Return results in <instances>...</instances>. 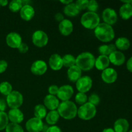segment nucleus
<instances>
[{
  "instance_id": "ddd939ff",
  "label": "nucleus",
  "mask_w": 132,
  "mask_h": 132,
  "mask_svg": "<svg viewBox=\"0 0 132 132\" xmlns=\"http://www.w3.org/2000/svg\"><path fill=\"white\" fill-rule=\"evenodd\" d=\"M47 64L43 60H36L32 64L30 70L36 76H42L47 71Z\"/></svg>"
},
{
  "instance_id": "c9c22d12",
  "label": "nucleus",
  "mask_w": 132,
  "mask_h": 132,
  "mask_svg": "<svg viewBox=\"0 0 132 132\" xmlns=\"http://www.w3.org/2000/svg\"><path fill=\"white\" fill-rule=\"evenodd\" d=\"M88 99V103H91L92 104L95 106L99 104L101 101L99 96L96 94H92V95H90Z\"/></svg>"
},
{
  "instance_id": "72a5a7b5",
  "label": "nucleus",
  "mask_w": 132,
  "mask_h": 132,
  "mask_svg": "<svg viewBox=\"0 0 132 132\" xmlns=\"http://www.w3.org/2000/svg\"><path fill=\"white\" fill-rule=\"evenodd\" d=\"M6 132H24V130L21 126L19 124H15L10 122L9 123L5 128Z\"/></svg>"
},
{
  "instance_id": "39448f33",
  "label": "nucleus",
  "mask_w": 132,
  "mask_h": 132,
  "mask_svg": "<svg viewBox=\"0 0 132 132\" xmlns=\"http://www.w3.org/2000/svg\"><path fill=\"white\" fill-rule=\"evenodd\" d=\"M97 113L96 106L91 103H86L77 109V116L81 119L89 121L94 118Z\"/></svg>"
},
{
  "instance_id": "5701e85b",
  "label": "nucleus",
  "mask_w": 132,
  "mask_h": 132,
  "mask_svg": "<svg viewBox=\"0 0 132 132\" xmlns=\"http://www.w3.org/2000/svg\"><path fill=\"white\" fill-rule=\"evenodd\" d=\"M129 122L125 119H119L115 122L113 130L115 132H128L129 129Z\"/></svg>"
},
{
  "instance_id": "603ef678",
  "label": "nucleus",
  "mask_w": 132,
  "mask_h": 132,
  "mask_svg": "<svg viewBox=\"0 0 132 132\" xmlns=\"http://www.w3.org/2000/svg\"><path fill=\"white\" fill-rule=\"evenodd\" d=\"M128 132H132V130H130V131H129Z\"/></svg>"
},
{
  "instance_id": "6e6552de",
  "label": "nucleus",
  "mask_w": 132,
  "mask_h": 132,
  "mask_svg": "<svg viewBox=\"0 0 132 132\" xmlns=\"http://www.w3.org/2000/svg\"><path fill=\"white\" fill-rule=\"evenodd\" d=\"M93 81L90 76H85L81 77L76 82V88L79 92L86 93L92 87Z\"/></svg>"
},
{
  "instance_id": "f257e3e1",
  "label": "nucleus",
  "mask_w": 132,
  "mask_h": 132,
  "mask_svg": "<svg viewBox=\"0 0 132 132\" xmlns=\"http://www.w3.org/2000/svg\"><path fill=\"white\" fill-rule=\"evenodd\" d=\"M95 37L103 43H108L115 37V32L113 27L106 23H102L94 29Z\"/></svg>"
},
{
  "instance_id": "79ce46f5",
  "label": "nucleus",
  "mask_w": 132,
  "mask_h": 132,
  "mask_svg": "<svg viewBox=\"0 0 132 132\" xmlns=\"http://www.w3.org/2000/svg\"><path fill=\"white\" fill-rule=\"evenodd\" d=\"M46 132H62L61 129L56 125L49 126Z\"/></svg>"
},
{
  "instance_id": "a18cd8bd",
  "label": "nucleus",
  "mask_w": 132,
  "mask_h": 132,
  "mask_svg": "<svg viewBox=\"0 0 132 132\" xmlns=\"http://www.w3.org/2000/svg\"><path fill=\"white\" fill-rule=\"evenodd\" d=\"M126 68H127L128 70L132 72V57L128 59L126 63Z\"/></svg>"
},
{
  "instance_id": "f03ea898",
  "label": "nucleus",
  "mask_w": 132,
  "mask_h": 132,
  "mask_svg": "<svg viewBox=\"0 0 132 132\" xmlns=\"http://www.w3.org/2000/svg\"><path fill=\"white\" fill-rule=\"evenodd\" d=\"M77 107L73 102L71 101H62L59 104L57 111L59 116L66 120L74 119L77 115Z\"/></svg>"
},
{
  "instance_id": "de8ad7c7",
  "label": "nucleus",
  "mask_w": 132,
  "mask_h": 132,
  "mask_svg": "<svg viewBox=\"0 0 132 132\" xmlns=\"http://www.w3.org/2000/svg\"><path fill=\"white\" fill-rule=\"evenodd\" d=\"M60 2L61 3H63V4H64V5H69L70 3H72L73 1H72V0H68V1H65V0H61Z\"/></svg>"
},
{
  "instance_id": "a878e982",
  "label": "nucleus",
  "mask_w": 132,
  "mask_h": 132,
  "mask_svg": "<svg viewBox=\"0 0 132 132\" xmlns=\"http://www.w3.org/2000/svg\"><path fill=\"white\" fill-rule=\"evenodd\" d=\"M59 117H60V116H59L57 111L52 110L50 111L46 114L45 119H46V122L48 125H50V126H54L58 122Z\"/></svg>"
},
{
  "instance_id": "864d4df0",
  "label": "nucleus",
  "mask_w": 132,
  "mask_h": 132,
  "mask_svg": "<svg viewBox=\"0 0 132 132\" xmlns=\"http://www.w3.org/2000/svg\"><path fill=\"white\" fill-rule=\"evenodd\" d=\"M0 7H1V6H0Z\"/></svg>"
},
{
  "instance_id": "c85d7f7f",
  "label": "nucleus",
  "mask_w": 132,
  "mask_h": 132,
  "mask_svg": "<svg viewBox=\"0 0 132 132\" xmlns=\"http://www.w3.org/2000/svg\"><path fill=\"white\" fill-rule=\"evenodd\" d=\"M34 113L35 117L42 120L43 119L45 118L47 114L46 107L43 104H37L34 107Z\"/></svg>"
},
{
  "instance_id": "423d86ee",
  "label": "nucleus",
  "mask_w": 132,
  "mask_h": 132,
  "mask_svg": "<svg viewBox=\"0 0 132 132\" xmlns=\"http://www.w3.org/2000/svg\"><path fill=\"white\" fill-rule=\"evenodd\" d=\"M6 104L11 109L19 108L23 104V97L19 92L13 90L9 95L6 96Z\"/></svg>"
},
{
  "instance_id": "09e8293b",
  "label": "nucleus",
  "mask_w": 132,
  "mask_h": 132,
  "mask_svg": "<svg viewBox=\"0 0 132 132\" xmlns=\"http://www.w3.org/2000/svg\"><path fill=\"white\" fill-rule=\"evenodd\" d=\"M102 132H115V131L113 128H104Z\"/></svg>"
},
{
  "instance_id": "c03bdc74",
  "label": "nucleus",
  "mask_w": 132,
  "mask_h": 132,
  "mask_svg": "<svg viewBox=\"0 0 132 132\" xmlns=\"http://www.w3.org/2000/svg\"><path fill=\"white\" fill-rule=\"evenodd\" d=\"M55 20H57V21H59L60 23L62 21L64 20V18L63 14H61V13H57L55 15Z\"/></svg>"
},
{
  "instance_id": "473e14b6",
  "label": "nucleus",
  "mask_w": 132,
  "mask_h": 132,
  "mask_svg": "<svg viewBox=\"0 0 132 132\" xmlns=\"http://www.w3.org/2000/svg\"><path fill=\"white\" fill-rule=\"evenodd\" d=\"M9 121L7 113L5 112H0V131L5 130L9 125Z\"/></svg>"
},
{
  "instance_id": "6ab92c4d",
  "label": "nucleus",
  "mask_w": 132,
  "mask_h": 132,
  "mask_svg": "<svg viewBox=\"0 0 132 132\" xmlns=\"http://www.w3.org/2000/svg\"><path fill=\"white\" fill-rule=\"evenodd\" d=\"M35 15V10L30 5H23L20 10V16L23 20L29 21Z\"/></svg>"
},
{
  "instance_id": "4be33fe9",
  "label": "nucleus",
  "mask_w": 132,
  "mask_h": 132,
  "mask_svg": "<svg viewBox=\"0 0 132 132\" xmlns=\"http://www.w3.org/2000/svg\"><path fill=\"white\" fill-rule=\"evenodd\" d=\"M109 58L108 56L100 55L97 59H95V67L99 70H104L108 68L110 65Z\"/></svg>"
},
{
  "instance_id": "9b49d317",
  "label": "nucleus",
  "mask_w": 132,
  "mask_h": 132,
  "mask_svg": "<svg viewBox=\"0 0 132 132\" xmlns=\"http://www.w3.org/2000/svg\"><path fill=\"white\" fill-rule=\"evenodd\" d=\"M102 18L104 23L112 26L117 21V14L116 10L111 8L104 9L102 14Z\"/></svg>"
},
{
  "instance_id": "58836bf2",
  "label": "nucleus",
  "mask_w": 132,
  "mask_h": 132,
  "mask_svg": "<svg viewBox=\"0 0 132 132\" xmlns=\"http://www.w3.org/2000/svg\"><path fill=\"white\" fill-rule=\"evenodd\" d=\"M58 90H59V87L57 85H51V86H49L48 91V93L50 95L56 96L58 92Z\"/></svg>"
},
{
  "instance_id": "0eeeda50",
  "label": "nucleus",
  "mask_w": 132,
  "mask_h": 132,
  "mask_svg": "<svg viewBox=\"0 0 132 132\" xmlns=\"http://www.w3.org/2000/svg\"><path fill=\"white\" fill-rule=\"evenodd\" d=\"M32 41L35 46L39 48H42L48 44V37L44 31L38 30L35 31L32 34Z\"/></svg>"
},
{
  "instance_id": "bb28decb",
  "label": "nucleus",
  "mask_w": 132,
  "mask_h": 132,
  "mask_svg": "<svg viewBox=\"0 0 132 132\" xmlns=\"http://www.w3.org/2000/svg\"><path fill=\"white\" fill-rule=\"evenodd\" d=\"M99 52L101 55L109 56L112 53L117 50L116 45L114 44H110V45H101L99 47Z\"/></svg>"
},
{
  "instance_id": "dca6fc26",
  "label": "nucleus",
  "mask_w": 132,
  "mask_h": 132,
  "mask_svg": "<svg viewBox=\"0 0 132 132\" xmlns=\"http://www.w3.org/2000/svg\"><path fill=\"white\" fill-rule=\"evenodd\" d=\"M9 120L12 123L20 124L24 120V115L23 112L19 109H10L7 113Z\"/></svg>"
},
{
  "instance_id": "393cba45",
  "label": "nucleus",
  "mask_w": 132,
  "mask_h": 132,
  "mask_svg": "<svg viewBox=\"0 0 132 132\" xmlns=\"http://www.w3.org/2000/svg\"><path fill=\"white\" fill-rule=\"evenodd\" d=\"M64 14L68 17H75L79 14L80 10L76 6L75 3H71L69 5H67L64 8Z\"/></svg>"
},
{
  "instance_id": "4468645a",
  "label": "nucleus",
  "mask_w": 132,
  "mask_h": 132,
  "mask_svg": "<svg viewBox=\"0 0 132 132\" xmlns=\"http://www.w3.org/2000/svg\"><path fill=\"white\" fill-rule=\"evenodd\" d=\"M101 78L106 83L112 84L117 80V72L113 68H108L103 71L101 73Z\"/></svg>"
},
{
  "instance_id": "f8f14e48",
  "label": "nucleus",
  "mask_w": 132,
  "mask_h": 132,
  "mask_svg": "<svg viewBox=\"0 0 132 132\" xmlns=\"http://www.w3.org/2000/svg\"><path fill=\"white\" fill-rule=\"evenodd\" d=\"M6 43L8 46L12 48H18L22 43V38L20 34L17 32H10L6 36Z\"/></svg>"
},
{
  "instance_id": "b1692460",
  "label": "nucleus",
  "mask_w": 132,
  "mask_h": 132,
  "mask_svg": "<svg viewBox=\"0 0 132 132\" xmlns=\"http://www.w3.org/2000/svg\"><path fill=\"white\" fill-rule=\"evenodd\" d=\"M119 15L125 20L129 19L132 17V6L130 4L125 3L119 9Z\"/></svg>"
},
{
  "instance_id": "aec40b11",
  "label": "nucleus",
  "mask_w": 132,
  "mask_h": 132,
  "mask_svg": "<svg viewBox=\"0 0 132 132\" xmlns=\"http://www.w3.org/2000/svg\"><path fill=\"white\" fill-rule=\"evenodd\" d=\"M108 58H109L110 62L116 66L122 65V64L125 63V59H126L125 54L121 52L117 51V50L112 53L108 56Z\"/></svg>"
},
{
  "instance_id": "49530a36",
  "label": "nucleus",
  "mask_w": 132,
  "mask_h": 132,
  "mask_svg": "<svg viewBox=\"0 0 132 132\" xmlns=\"http://www.w3.org/2000/svg\"><path fill=\"white\" fill-rule=\"evenodd\" d=\"M9 4V1L7 0H0V6H5Z\"/></svg>"
},
{
  "instance_id": "7ed1b4c3",
  "label": "nucleus",
  "mask_w": 132,
  "mask_h": 132,
  "mask_svg": "<svg viewBox=\"0 0 132 132\" xmlns=\"http://www.w3.org/2000/svg\"><path fill=\"white\" fill-rule=\"evenodd\" d=\"M95 58L92 53L85 52L80 54L76 58V65L81 70L88 71L95 67Z\"/></svg>"
},
{
  "instance_id": "a211bd4d",
  "label": "nucleus",
  "mask_w": 132,
  "mask_h": 132,
  "mask_svg": "<svg viewBox=\"0 0 132 132\" xmlns=\"http://www.w3.org/2000/svg\"><path fill=\"white\" fill-rule=\"evenodd\" d=\"M48 64L50 68L55 71H58L61 69L63 67V59L60 55L57 54H52L48 60Z\"/></svg>"
},
{
  "instance_id": "e433bc0d",
  "label": "nucleus",
  "mask_w": 132,
  "mask_h": 132,
  "mask_svg": "<svg viewBox=\"0 0 132 132\" xmlns=\"http://www.w3.org/2000/svg\"><path fill=\"white\" fill-rule=\"evenodd\" d=\"M99 8V4L95 0H91V1H88V4L87 9H88L89 12H95Z\"/></svg>"
},
{
  "instance_id": "2f4dec72",
  "label": "nucleus",
  "mask_w": 132,
  "mask_h": 132,
  "mask_svg": "<svg viewBox=\"0 0 132 132\" xmlns=\"http://www.w3.org/2000/svg\"><path fill=\"white\" fill-rule=\"evenodd\" d=\"M23 5L21 0H13L9 3V8L12 12L16 13L20 12L21 9L23 7Z\"/></svg>"
},
{
  "instance_id": "2eb2a0df",
  "label": "nucleus",
  "mask_w": 132,
  "mask_h": 132,
  "mask_svg": "<svg viewBox=\"0 0 132 132\" xmlns=\"http://www.w3.org/2000/svg\"><path fill=\"white\" fill-rule=\"evenodd\" d=\"M43 103V105L46 107V108L50 110V111L56 110L60 104L59 99L56 96L50 94L45 96L44 98Z\"/></svg>"
},
{
  "instance_id": "cd10ccee",
  "label": "nucleus",
  "mask_w": 132,
  "mask_h": 132,
  "mask_svg": "<svg viewBox=\"0 0 132 132\" xmlns=\"http://www.w3.org/2000/svg\"><path fill=\"white\" fill-rule=\"evenodd\" d=\"M115 45L116 48L119 49L120 50H126L130 48V42L126 37H121L116 40Z\"/></svg>"
},
{
  "instance_id": "20e7f679",
  "label": "nucleus",
  "mask_w": 132,
  "mask_h": 132,
  "mask_svg": "<svg viewBox=\"0 0 132 132\" xmlns=\"http://www.w3.org/2000/svg\"><path fill=\"white\" fill-rule=\"evenodd\" d=\"M81 23L87 29H95L100 24V17L96 12H86L81 18Z\"/></svg>"
},
{
  "instance_id": "a19ab883",
  "label": "nucleus",
  "mask_w": 132,
  "mask_h": 132,
  "mask_svg": "<svg viewBox=\"0 0 132 132\" xmlns=\"http://www.w3.org/2000/svg\"><path fill=\"white\" fill-rule=\"evenodd\" d=\"M8 63L5 60H0V74L4 73L7 69Z\"/></svg>"
},
{
  "instance_id": "37998d69",
  "label": "nucleus",
  "mask_w": 132,
  "mask_h": 132,
  "mask_svg": "<svg viewBox=\"0 0 132 132\" xmlns=\"http://www.w3.org/2000/svg\"><path fill=\"white\" fill-rule=\"evenodd\" d=\"M6 101L3 99H0V112H5V110L6 108Z\"/></svg>"
},
{
  "instance_id": "1a4fd4ad",
  "label": "nucleus",
  "mask_w": 132,
  "mask_h": 132,
  "mask_svg": "<svg viewBox=\"0 0 132 132\" xmlns=\"http://www.w3.org/2000/svg\"><path fill=\"white\" fill-rule=\"evenodd\" d=\"M43 125L42 120L34 117L27 121L25 127L28 132H41Z\"/></svg>"
},
{
  "instance_id": "4c0bfd02",
  "label": "nucleus",
  "mask_w": 132,
  "mask_h": 132,
  "mask_svg": "<svg viewBox=\"0 0 132 132\" xmlns=\"http://www.w3.org/2000/svg\"><path fill=\"white\" fill-rule=\"evenodd\" d=\"M75 3L79 10H85V9H87L88 1V0H78Z\"/></svg>"
},
{
  "instance_id": "8fccbe9b",
  "label": "nucleus",
  "mask_w": 132,
  "mask_h": 132,
  "mask_svg": "<svg viewBox=\"0 0 132 132\" xmlns=\"http://www.w3.org/2000/svg\"><path fill=\"white\" fill-rule=\"evenodd\" d=\"M48 128V126H46V125H43V128L42 131H41V132H46Z\"/></svg>"
},
{
  "instance_id": "f704fd0d",
  "label": "nucleus",
  "mask_w": 132,
  "mask_h": 132,
  "mask_svg": "<svg viewBox=\"0 0 132 132\" xmlns=\"http://www.w3.org/2000/svg\"><path fill=\"white\" fill-rule=\"evenodd\" d=\"M88 100V97L86 94L85 93H81L79 92L76 94V97H75V101L76 103L80 105H82V104H85L87 103Z\"/></svg>"
},
{
  "instance_id": "7c9ffc66",
  "label": "nucleus",
  "mask_w": 132,
  "mask_h": 132,
  "mask_svg": "<svg viewBox=\"0 0 132 132\" xmlns=\"http://www.w3.org/2000/svg\"><path fill=\"white\" fill-rule=\"evenodd\" d=\"M12 91V86L9 82L3 81L0 83V93L2 95L7 96Z\"/></svg>"
},
{
  "instance_id": "3c124183",
  "label": "nucleus",
  "mask_w": 132,
  "mask_h": 132,
  "mask_svg": "<svg viewBox=\"0 0 132 132\" xmlns=\"http://www.w3.org/2000/svg\"><path fill=\"white\" fill-rule=\"evenodd\" d=\"M121 2L124 3V4L125 3L130 4V5L132 6V0H128V1H121Z\"/></svg>"
},
{
  "instance_id": "c756f323",
  "label": "nucleus",
  "mask_w": 132,
  "mask_h": 132,
  "mask_svg": "<svg viewBox=\"0 0 132 132\" xmlns=\"http://www.w3.org/2000/svg\"><path fill=\"white\" fill-rule=\"evenodd\" d=\"M62 59H63V66L67 68H69L76 65V57L71 54H66L62 57Z\"/></svg>"
},
{
  "instance_id": "9d476101",
  "label": "nucleus",
  "mask_w": 132,
  "mask_h": 132,
  "mask_svg": "<svg viewBox=\"0 0 132 132\" xmlns=\"http://www.w3.org/2000/svg\"><path fill=\"white\" fill-rule=\"evenodd\" d=\"M73 92L74 90L72 86L68 85H63L59 88V90L56 96L62 101H70L73 95Z\"/></svg>"
},
{
  "instance_id": "412c9836",
  "label": "nucleus",
  "mask_w": 132,
  "mask_h": 132,
  "mask_svg": "<svg viewBox=\"0 0 132 132\" xmlns=\"http://www.w3.org/2000/svg\"><path fill=\"white\" fill-rule=\"evenodd\" d=\"M81 75H82V70L76 65L69 68L67 71L68 79L72 82H77L81 77Z\"/></svg>"
},
{
  "instance_id": "f3484780",
  "label": "nucleus",
  "mask_w": 132,
  "mask_h": 132,
  "mask_svg": "<svg viewBox=\"0 0 132 132\" xmlns=\"http://www.w3.org/2000/svg\"><path fill=\"white\" fill-rule=\"evenodd\" d=\"M73 30L72 22L68 19H64L59 24V30L63 36H68L72 34Z\"/></svg>"
},
{
  "instance_id": "ea45409f",
  "label": "nucleus",
  "mask_w": 132,
  "mask_h": 132,
  "mask_svg": "<svg viewBox=\"0 0 132 132\" xmlns=\"http://www.w3.org/2000/svg\"><path fill=\"white\" fill-rule=\"evenodd\" d=\"M18 49L20 53H21V54H25V53H27L28 51L29 48H28V46L27 44L22 43Z\"/></svg>"
}]
</instances>
